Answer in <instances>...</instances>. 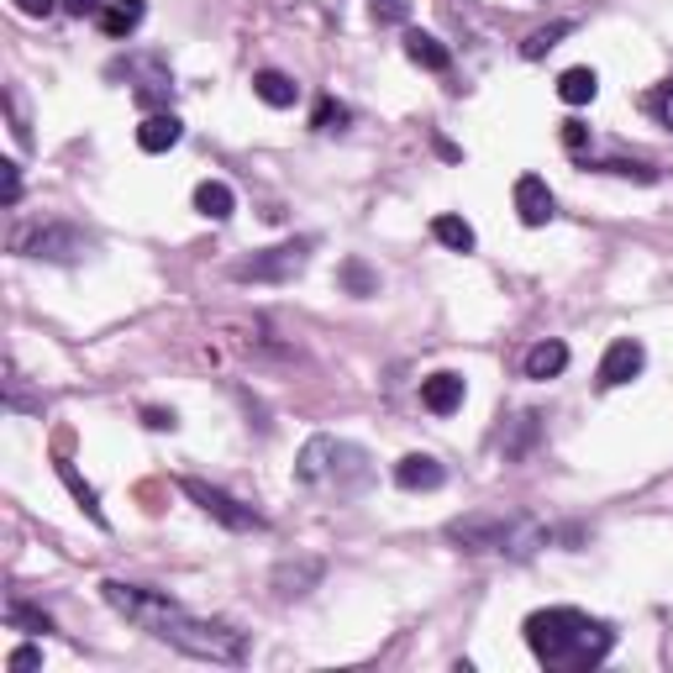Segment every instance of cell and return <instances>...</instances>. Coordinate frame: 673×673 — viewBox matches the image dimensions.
Returning a JSON list of instances; mask_svg holds the SVG:
<instances>
[{
  "label": "cell",
  "instance_id": "31",
  "mask_svg": "<svg viewBox=\"0 0 673 673\" xmlns=\"http://www.w3.org/2000/svg\"><path fill=\"white\" fill-rule=\"evenodd\" d=\"M5 669L11 673H32V669H43V647H16V652H11V658H5Z\"/></svg>",
  "mask_w": 673,
  "mask_h": 673
},
{
  "label": "cell",
  "instance_id": "8",
  "mask_svg": "<svg viewBox=\"0 0 673 673\" xmlns=\"http://www.w3.org/2000/svg\"><path fill=\"white\" fill-rule=\"evenodd\" d=\"M22 253L43 259V264H80L89 253V237L80 227H69V221H48V227H37L32 237H22Z\"/></svg>",
  "mask_w": 673,
  "mask_h": 673
},
{
  "label": "cell",
  "instance_id": "6",
  "mask_svg": "<svg viewBox=\"0 0 673 673\" xmlns=\"http://www.w3.org/2000/svg\"><path fill=\"white\" fill-rule=\"evenodd\" d=\"M179 490L195 500L211 521H221L227 531H264L268 527L253 505H242V500H232L227 490H216V484H205V479H179Z\"/></svg>",
  "mask_w": 673,
  "mask_h": 673
},
{
  "label": "cell",
  "instance_id": "12",
  "mask_svg": "<svg viewBox=\"0 0 673 673\" xmlns=\"http://www.w3.org/2000/svg\"><path fill=\"white\" fill-rule=\"evenodd\" d=\"M395 484L410 490V495H416V490H442V484H447V469H442L432 453H406V458L395 464Z\"/></svg>",
  "mask_w": 673,
  "mask_h": 673
},
{
  "label": "cell",
  "instance_id": "27",
  "mask_svg": "<svg viewBox=\"0 0 673 673\" xmlns=\"http://www.w3.org/2000/svg\"><path fill=\"white\" fill-rule=\"evenodd\" d=\"M568 32H574V22H553V27H537L527 43H521V53H527V59H542V53H548V48H557V43H563Z\"/></svg>",
  "mask_w": 673,
  "mask_h": 673
},
{
  "label": "cell",
  "instance_id": "19",
  "mask_svg": "<svg viewBox=\"0 0 673 673\" xmlns=\"http://www.w3.org/2000/svg\"><path fill=\"white\" fill-rule=\"evenodd\" d=\"M195 211H201L205 221H227V216L237 211L232 184H221V179H201V184H195Z\"/></svg>",
  "mask_w": 673,
  "mask_h": 673
},
{
  "label": "cell",
  "instance_id": "23",
  "mask_svg": "<svg viewBox=\"0 0 673 673\" xmlns=\"http://www.w3.org/2000/svg\"><path fill=\"white\" fill-rule=\"evenodd\" d=\"M59 479H63V484H69V495L80 500V510H85L89 521H95V527H106V510H100V500H95V490H89L85 479L74 473V464H59Z\"/></svg>",
  "mask_w": 673,
  "mask_h": 673
},
{
  "label": "cell",
  "instance_id": "33",
  "mask_svg": "<svg viewBox=\"0 0 673 673\" xmlns=\"http://www.w3.org/2000/svg\"><path fill=\"white\" fill-rule=\"evenodd\" d=\"M106 5H111V0H63V11H69V16H80V22H85V16H100Z\"/></svg>",
  "mask_w": 673,
  "mask_h": 673
},
{
  "label": "cell",
  "instance_id": "34",
  "mask_svg": "<svg viewBox=\"0 0 673 673\" xmlns=\"http://www.w3.org/2000/svg\"><path fill=\"white\" fill-rule=\"evenodd\" d=\"M11 5H16L22 16H53V11H59L63 0H11Z\"/></svg>",
  "mask_w": 673,
  "mask_h": 673
},
{
  "label": "cell",
  "instance_id": "3",
  "mask_svg": "<svg viewBox=\"0 0 673 673\" xmlns=\"http://www.w3.org/2000/svg\"><path fill=\"white\" fill-rule=\"evenodd\" d=\"M295 479L305 490H322V495H337V500H352L363 495L374 484V458L358 447V442H342V437H311L295 458Z\"/></svg>",
  "mask_w": 673,
  "mask_h": 673
},
{
  "label": "cell",
  "instance_id": "10",
  "mask_svg": "<svg viewBox=\"0 0 673 673\" xmlns=\"http://www.w3.org/2000/svg\"><path fill=\"white\" fill-rule=\"evenodd\" d=\"M516 216L527 227H548L553 221V190H548V179H537V175L516 179Z\"/></svg>",
  "mask_w": 673,
  "mask_h": 673
},
{
  "label": "cell",
  "instance_id": "9",
  "mask_svg": "<svg viewBox=\"0 0 673 673\" xmlns=\"http://www.w3.org/2000/svg\"><path fill=\"white\" fill-rule=\"evenodd\" d=\"M647 369V348L637 342V337H615L611 348H605V358H600V374H594V384L600 389H621V384H632L637 374Z\"/></svg>",
  "mask_w": 673,
  "mask_h": 673
},
{
  "label": "cell",
  "instance_id": "35",
  "mask_svg": "<svg viewBox=\"0 0 673 673\" xmlns=\"http://www.w3.org/2000/svg\"><path fill=\"white\" fill-rule=\"evenodd\" d=\"M143 421L153 426V432H175V426H179L175 410H143Z\"/></svg>",
  "mask_w": 673,
  "mask_h": 673
},
{
  "label": "cell",
  "instance_id": "21",
  "mask_svg": "<svg viewBox=\"0 0 673 673\" xmlns=\"http://www.w3.org/2000/svg\"><path fill=\"white\" fill-rule=\"evenodd\" d=\"M337 279H342V290H348L352 300H369V295H380V274L363 264V259H342Z\"/></svg>",
  "mask_w": 673,
  "mask_h": 673
},
{
  "label": "cell",
  "instance_id": "14",
  "mask_svg": "<svg viewBox=\"0 0 673 673\" xmlns=\"http://www.w3.org/2000/svg\"><path fill=\"white\" fill-rule=\"evenodd\" d=\"M311 585H322V557H300V563H279V568H274V589H279L285 600L311 594Z\"/></svg>",
  "mask_w": 673,
  "mask_h": 673
},
{
  "label": "cell",
  "instance_id": "5",
  "mask_svg": "<svg viewBox=\"0 0 673 673\" xmlns=\"http://www.w3.org/2000/svg\"><path fill=\"white\" fill-rule=\"evenodd\" d=\"M311 253H316V237H300V242H274V248H264V253L242 259V264L232 268V279H242V285H290L295 274H305Z\"/></svg>",
  "mask_w": 673,
  "mask_h": 673
},
{
  "label": "cell",
  "instance_id": "11",
  "mask_svg": "<svg viewBox=\"0 0 673 673\" xmlns=\"http://www.w3.org/2000/svg\"><path fill=\"white\" fill-rule=\"evenodd\" d=\"M464 395H469V384H464V374H453V369L421 380V406L432 410V416H453V410L464 406Z\"/></svg>",
  "mask_w": 673,
  "mask_h": 673
},
{
  "label": "cell",
  "instance_id": "36",
  "mask_svg": "<svg viewBox=\"0 0 673 673\" xmlns=\"http://www.w3.org/2000/svg\"><path fill=\"white\" fill-rule=\"evenodd\" d=\"M374 16L380 22H400L406 16V0H374Z\"/></svg>",
  "mask_w": 673,
  "mask_h": 673
},
{
  "label": "cell",
  "instance_id": "30",
  "mask_svg": "<svg viewBox=\"0 0 673 673\" xmlns=\"http://www.w3.org/2000/svg\"><path fill=\"white\" fill-rule=\"evenodd\" d=\"M647 111L663 121V127H673V80H663V85L647 95Z\"/></svg>",
  "mask_w": 673,
  "mask_h": 673
},
{
  "label": "cell",
  "instance_id": "32",
  "mask_svg": "<svg viewBox=\"0 0 673 673\" xmlns=\"http://www.w3.org/2000/svg\"><path fill=\"white\" fill-rule=\"evenodd\" d=\"M563 147H568V153H585V147H589V127H585V121H563Z\"/></svg>",
  "mask_w": 673,
  "mask_h": 673
},
{
  "label": "cell",
  "instance_id": "1",
  "mask_svg": "<svg viewBox=\"0 0 673 673\" xmlns=\"http://www.w3.org/2000/svg\"><path fill=\"white\" fill-rule=\"evenodd\" d=\"M100 600L111 605L117 615H127L137 632H147L153 642H169L175 652L184 658H201V663H248V632L232 626V621H216V615H195L184 611L175 594H164V589H143V585H121V579H106L100 585Z\"/></svg>",
  "mask_w": 673,
  "mask_h": 673
},
{
  "label": "cell",
  "instance_id": "22",
  "mask_svg": "<svg viewBox=\"0 0 673 673\" xmlns=\"http://www.w3.org/2000/svg\"><path fill=\"white\" fill-rule=\"evenodd\" d=\"M432 237H437L442 248H453V253H473V227L464 216H437V221H432Z\"/></svg>",
  "mask_w": 673,
  "mask_h": 673
},
{
  "label": "cell",
  "instance_id": "26",
  "mask_svg": "<svg viewBox=\"0 0 673 673\" xmlns=\"http://www.w3.org/2000/svg\"><path fill=\"white\" fill-rule=\"evenodd\" d=\"M5 626H16V632H53V615L27 605V600H11L5 605Z\"/></svg>",
  "mask_w": 673,
  "mask_h": 673
},
{
  "label": "cell",
  "instance_id": "4",
  "mask_svg": "<svg viewBox=\"0 0 673 673\" xmlns=\"http://www.w3.org/2000/svg\"><path fill=\"white\" fill-rule=\"evenodd\" d=\"M447 537L464 553H505V557H531L537 548H548L553 531L537 516H458Z\"/></svg>",
  "mask_w": 673,
  "mask_h": 673
},
{
  "label": "cell",
  "instance_id": "28",
  "mask_svg": "<svg viewBox=\"0 0 673 673\" xmlns=\"http://www.w3.org/2000/svg\"><path fill=\"white\" fill-rule=\"evenodd\" d=\"M605 175H621V179H637V184H658V169L652 164H637V158H611V164H600Z\"/></svg>",
  "mask_w": 673,
  "mask_h": 673
},
{
  "label": "cell",
  "instance_id": "13",
  "mask_svg": "<svg viewBox=\"0 0 673 673\" xmlns=\"http://www.w3.org/2000/svg\"><path fill=\"white\" fill-rule=\"evenodd\" d=\"M179 137H184V121L175 111H147L143 127H137V147L143 153H169V147H179Z\"/></svg>",
  "mask_w": 673,
  "mask_h": 673
},
{
  "label": "cell",
  "instance_id": "18",
  "mask_svg": "<svg viewBox=\"0 0 673 673\" xmlns=\"http://www.w3.org/2000/svg\"><path fill=\"white\" fill-rule=\"evenodd\" d=\"M253 95L264 106H274V111H290L295 100H300V85H295L290 74H279V69H259L253 74Z\"/></svg>",
  "mask_w": 673,
  "mask_h": 673
},
{
  "label": "cell",
  "instance_id": "20",
  "mask_svg": "<svg viewBox=\"0 0 673 673\" xmlns=\"http://www.w3.org/2000/svg\"><path fill=\"white\" fill-rule=\"evenodd\" d=\"M594 95H600V74H594V69L579 63V69H563V74H557V100H568V106H589Z\"/></svg>",
  "mask_w": 673,
  "mask_h": 673
},
{
  "label": "cell",
  "instance_id": "17",
  "mask_svg": "<svg viewBox=\"0 0 673 673\" xmlns=\"http://www.w3.org/2000/svg\"><path fill=\"white\" fill-rule=\"evenodd\" d=\"M568 369V342H557V337H548V342H537V348H527V380L548 384L557 380Z\"/></svg>",
  "mask_w": 673,
  "mask_h": 673
},
{
  "label": "cell",
  "instance_id": "16",
  "mask_svg": "<svg viewBox=\"0 0 673 673\" xmlns=\"http://www.w3.org/2000/svg\"><path fill=\"white\" fill-rule=\"evenodd\" d=\"M406 59L416 63V69H426V74H447V69H453L447 43H437L432 32H410V37H406Z\"/></svg>",
  "mask_w": 673,
  "mask_h": 673
},
{
  "label": "cell",
  "instance_id": "2",
  "mask_svg": "<svg viewBox=\"0 0 673 673\" xmlns=\"http://www.w3.org/2000/svg\"><path fill=\"white\" fill-rule=\"evenodd\" d=\"M527 647L537 652V663H548L557 673H585L600 669L611 658L615 632L594 615L574 611V605H553V611L527 615Z\"/></svg>",
  "mask_w": 673,
  "mask_h": 673
},
{
  "label": "cell",
  "instance_id": "25",
  "mask_svg": "<svg viewBox=\"0 0 673 673\" xmlns=\"http://www.w3.org/2000/svg\"><path fill=\"white\" fill-rule=\"evenodd\" d=\"M537 432H542V416H537V410H521V416H516V432L505 437V458H527V447L537 442Z\"/></svg>",
  "mask_w": 673,
  "mask_h": 673
},
{
  "label": "cell",
  "instance_id": "15",
  "mask_svg": "<svg viewBox=\"0 0 673 673\" xmlns=\"http://www.w3.org/2000/svg\"><path fill=\"white\" fill-rule=\"evenodd\" d=\"M143 16H147V0H111L95 22H100V32H106L111 43H121V37H132V32L143 27Z\"/></svg>",
  "mask_w": 673,
  "mask_h": 673
},
{
  "label": "cell",
  "instance_id": "29",
  "mask_svg": "<svg viewBox=\"0 0 673 673\" xmlns=\"http://www.w3.org/2000/svg\"><path fill=\"white\" fill-rule=\"evenodd\" d=\"M0 201H5V205L22 201V164H16V158H5V164H0Z\"/></svg>",
  "mask_w": 673,
  "mask_h": 673
},
{
  "label": "cell",
  "instance_id": "24",
  "mask_svg": "<svg viewBox=\"0 0 673 673\" xmlns=\"http://www.w3.org/2000/svg\"><path fill=\"white\" fill-rule=\"evenodd\" d=\"M348 121H352V111L337 100V95H322V100H316V111H311V127H316V132H326V137H332V132H348Z\"/></svg>",
  "mask_w": 673,
  "mask_h": 673
},
{
  "label": "cell",
  "instance_id": "7",
  "mask_svg": "<svg viewBox=\"0 0 673 673\" xmlns=\"http://www.w3.org/2000/svg\"><path fill=\"white\" fill-rule=\"evenodd\" d=\"M111 80H127V85H132V95H137V106H147V111H164V106L175 100V80H169L164 59L111 63Z\"/></svg>",
  "mask_w": 673,
  "mask_h": 673
}]
</instances>
